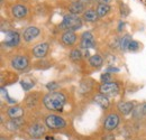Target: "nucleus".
Masks as SVG:
<instances>
[{"mask_svg":"<svg viewBox=\"0 0 146 140\" xmlns=\"http://www.w3.org/2000/svg\"><path fill=\"white\" fill-rule=\"evenodd\" d=\"M43 140H57V139L55 138L54 136H52V135H48V133H47V135L44 137V139Z\"/></svg>","mask_w":146,"mask_h":140,"instance_id":"72a5a7b5","label":"nucleus"},{"mask_svg":"<svg viewBox=\"0 0 146 140\" xmlns=\"http://www.w3.org/2000/svg\"><path fill=\"white\" fill-rule=\"evenodd\" d=\"M99 1H100V3H108L109 5V2L111 0H99Z\"/></svg>","mask_w":146,"mask_h":140,"instance_id":"c9c22d12","label":"nucleus"},{"mask_svg":"<svg viewBox=\"0 0 146 140\" xmlns=\"http://www.w3.org/2000/svg\"><path fill=\"white\" fill-rule=\"evenodd\" d=\"M100 82L101 83H108V82H112V74L105 72L100 75Z\"/></svg>","mask_w":146,"mask_h":140,"instance_id":"cd10ccee","label":"nucleus"},{"mask_svg":"<svg viewBox=\"0 0 146 140\" xmlns=\"http://www.w3.org/2000/svg\"><path fill=\"white\" fill-rule=\"evenodd\" d=\"M10 13H11V16L15 18V19L21 20V19L27 17L28 9H27V7L24 3H16V5H14L11 7Z\"/></svg>","mask_w":146,"mask_h":140,"instance_id":"f3484780","label":"nucleus"},{"mask_svg":"<svg viewBox=\"0 0 146 140\" xmlns=\"http://www.w3.org/2000/svg\"><path fill=\"white\" fill-rule=\"evenodd\" d=\"M68 103V95L64 91H53L43 95L42 104L50 112H62Z\"/></svg>","mask_w":146,"mask_h":140,"instance_id":"f257e3e1","label":"nucleus"},{"mask_svg":"<svg viewBox=\"0 0 146 140\" xmlns=\"http://www.w3.org/2000/svg\"><path fill=\"white\" fill-rule=\"evenodd\" d=\"M141 111H142V116L146 117V103H143L141 105Z\"/></svg>","mask_w":146,"mask_h":140,"instance_id":"473e14b6","label":"nucleus"},{"mask_svg":"<svg viewBox=\"0 0 146 140\" xmlns=\"http://www.w3.org/2000/svg\"><path fill=\"white\" fill-rule=\"evenodd\" d=\"M70 59L72 62H80L82 59V51L81 48H73L70 52Z\"/></svg>","mask_w":146,"mask_h":140,"instance_id":"b1692460","label":"nucleus"},{"mask_svg":"<svg viewBox=\"0 0 146 140\" xmlns=\"http://www.w3.org/2000/svg\"><path fill=\"white\" fill-rule=\"evenodd\" d=\"M119 71L120 70L118 67H116V66H108L106 69V72H108V73H118Z\"/></svg>","mask_w":146,"mask_h":140,"instance_id":"c756f323","label":"nucleus"},{"mask_svg":"<svg viewBox=\"0 0 146 140\" xmlns=\"http://www.w3.org/2000/svg\"><path fill=\"white\" fill-rule=\"evenodd\" d=\"M50 47H51L50 44L46 42L39 43L32 48V55L35 58H44V57H46V55L50 52Z\"/></svg>","mask_w":146,"mask_h":140,"instance_id":"4468645a","label":"nucleus"},{"mask_svg":"<svg viewBox=\"0 0 146 140\" xmlns=\"http://www.w3.org/2000/svg\"><path fill=\"white\" fill-rule=\"evenodd\" d=\"M104 62H105V59H104V57L100 54H94V55L90 56L89 59H88L89 65L91 67H93V69H100V67H102Z\"/></svg>","mask_w":146,"mask_h":140,"instance_id":"aec40b11","label":"nucleus"},{"mask_svg":"<svg viewBox=\"0 0 146 140\" xmlns=\"http://www.w3.org/2000/svg\"><path fill=\"white\" fill-rule=\"evenodd\" d=\"M61 43L65 47H73L78 43V35L75 34V32L65 30L61 35Z\"/></svg>","mask_w":146,"mask_h":140,"instance_id":"dca6fc26","label":"nucleus"},{"mask_svg":"<svg viewBox=\"0 0 146 140\" xmlns=\"http://www.w3.org/2000/svg\"><path fill=\"white\" fill-rule=\"evenodd\" d=\"M40 34H42L40 28L37 27V26L32 25V26H28V27H26L24 29V32L21 34V38H23V40L25 43L28 44V43H32L33 40H35Z\"/></svg>","mask_w":146,"mask_h":140,"instance_id":"9d476101","label":"nucleus"},{"mask_svg":"<svg viewBox=\"0 0 146 140\" xmlns=\"http://www.w3.org/2000/svg\"><path fill=\"white\" fill-rule=\"evenodd\" d=\"M82 19L87 22H96L98 19H99V16L97 14V10L93 9V8H89L87 9L83 14H82Z\"/></svg>","mask_w":146,"mask_h":140,"instance_id":"412c9836","label":"nucleus"},{"mask_svg":"<svg viewBox=\"0 0 146 140\" xmlns=\"http://www.w3.org/2000/svg\"><path fill=\"white\" fill-rule=\"evenodd\" d=\"M120 13H121V16H123V17L128 16V14H129V9H128V7L125 5V3H123V5L120 6Z\"/></svg>","mask_w":146,"mask_h":140,"instance_id":"c85d7f7f","label":"nucleus"},{"mask_svg":"<svg viewBox=\"0 0 146 140\" xmlns=\"http://www.w3.org/2000/svg\"><path fill=\"white\" fill-rule=\"evenodd\" d=\"M101 140H115V136L111 135V132H107V135L104 136Z\"/></svg>","mask_w":146,"mask_h":140,"instance_id":"7c9ffc66","label":"nucleus"},{"mask_svg":"<svg viewBox=\"0 0 146 140\" xmlns=\"http://www.w3.org/2000/svg\"><path fill=\"white\" fill-rule=\"evenodd\" d=\"M96 10H97V14H98L99 18H102V17H106L109 14L110 10H111V7H110V5H108V3H99L97 6V9Z\"/></svg>","mask_w":146,"mask_h":140,"instance_id":"5701e85b","label":"nucleus"},{"mask_svg":"<svg viewBox=\"0 0 146 140\" xmlns=\"http://www.w3.org/2000/svg\"><path fill=\"white\" fill-rule=\"evenodd\" d=\"M5 114L8 119H17V118H24L25 116V108L21 105H10L5 111Z\"/></svg>","mask_w":146,"mask_h":140,"instance_id":"ddd939ff","label":"nucleus"},{"mask_svg":"<svg viewBox=\"0 0 146 140\" xmlns=\"http://www.w3.org/2000/svg\"><path fill=\"white\" fill-rule=\"evenodd\" d=\"M84 1H92V0H84Z\"/></svg>","mask_w":146,"mask_h":140,"instance_id":"4c0bfd02","label":"nucleus"},{"mask_svg":"<svg viewBox=\"0 0 146 140\" xmlns=\"http://www.w3.org/2000/svg\"><path fill=\"white\" fill-rule=\"evenodd\" d=\"M139 47H141V45H139V43L137 42V40H131L130 43H129V46H128V51L129 52H138L139 51Z\"/></svg>","mask_w":146,"mask_h":140,"instance_id":"bb28decb","label":"nucleus"},{"mask_svg":"<svg viewBox=\"0 0 146 140\" xmlns=\"http://www.w3.org/2000/svg\"><path fill=\"white\" fill-rule=\"evenodd\" d=\"M83 26V19L79 15L74 14H66L63 16V19L61 24L58 25V28L62 30H71V32H76Z\"/></svg>","mask_w":146,"mask_h":140,"instance_id":"7ed1b4c3","label":"nucleus"},{"mask_svg":"<svg viewBox=\"0 0 146 140\" xmlns=\"http://www.w3.org/2000/svg\"><path fill=\"white\" fill-rule=\"evenodd\" d=\"M98 92L101 94H105L107 96H116L120 92V83L117 81L101 83L98 88Z\"/></svg>","mask_w":146,"mask_h":140,"instance_id":"0eeeda50","label":"nucleus"},{"mask_svg":"<svg viewBox=\"0 0 146 140\" xmlns=\"http://www.w3.org/2000/svg\"><path fill=\"white\" fill-rule=\"evenodd\" d=\"M20 85H21V88L23 90L25 91V92H28V91H31L32 88H34V85H35V83L33 82V81H29V80H21L20 81Z\"/></svg>","mask_w":146,"mask_h":140,"instance_id":"393cba45","label":"nucleus"},{"mask_svg":"<svg viewBox=\"0 0 146 140\" xmlns=\"http://www.w3.org/2000/svg\"><path fill=\"white\" fill-rule=\"evenodd\" d=\"M124 28H125V22H124V21H120V22H119V25H118L117 30H118L119 33H121V32L124 30Z\"/></svg>","mask_w":146,"mask_h":140,"instance_id":"2f4dec72","label":"nucleus"},{"mask_svg":"<svg viewBox=\"0 0 146 140\" xmlns=\"http://www.w3.org/2000/svg\"><path fill=\"white\" fill-rule=\"evenodd\" d=\"M86 6H84V2L80 1V0H76V1H73L72 3L69 6V13L70 14H74V15H80V14H83L86 11Z\"/></svg>","mask_w":146,"mask_h":140,"instance_id":"6ab92c4d","label":"nucleus"},{"mask_svg":"<svg viewBox=\"0 0 146 140\" xmlns=\"http://www.w3.org/2000/svg\"><path fill=\"white\" fill-rule=\"evenodd\" d=\"M44 124L46 125V128L51 131H58V130H64L68 127V120L60 116V114H55V113H48L44 117L43 120Z\"/></svg>","mask_w":146,"mask_h":140,"instance_id":"20e7f679","label":"nucleus"},{"mask_svg":"<svg viewBox=\"0 0 146 140\" xmlns=\"http://www.w3.org/2000/svg\"><path fill=\"white\" fill-rule=\"evenodd\" d=\"M45 88L48 90V92H53V91H58L60 88V83L57 81H51L48 83H46Z\"/></svg>","mask_w":146,"mask_h":140,"instance_id":"a878e982","label":"nucleus"},{"mask_svg":"<svg viewBox=\"0 0 146 140\" xmlns=\"http://www.w3.org/2000/svg\"><path fill=\"white\" fill-rule=\"evenodd\" d=\"M93 102L96 104H98L102 110L107 111L108 109L110 108V100H109V96L105 95V94H101V93H97L93 95Z\"/></svg>","mask_w":146,"mask_h":140,"instance_id":"a211bd4d","label":"nucleus"},{"mask_svg":"<svg viewBox=\"0 0 146 140\" xmlns=\"http://www.w3.org/2000/svg\"><path fill=\"white\" fill-rule=\"evenodd\" d=\"M2 33L6 36V39L2 42L3 45H6L7 47H17L20 44V35H19L18 32L14 30V29H6V30H2Z\"/></svg>","mask_w":146,"mask_h":140,"instance_id":"6e6552de","label":"nucleus"},{"mask_svg":"<svg viewBox=\"0 0 146 140\" xmlns=\"http://www.w3.org/2000/svg\"><path fill=\"white\" fill-rule=\"evenodd\" d=\"M27 123L24 118H17V119H8L7 121H3L2 125L6 128L7 131L9 132H17V131H23Z\"/></svg>","mask_w":146,"mask_h":140,"instance_id":"1a4fd4ad","label":"nucleus"},{"mask_svg":"<svg viewBox=\"0 0 146 140\" xmlns=\"http://www.w3.org/2000/svg\"><path fill=\"white\" fill-rule=\"evenodd\" d=\"M9 64H10V67L13 70L17 71V72H24V71H26L29 67L31 59H29V57L27 55L17 54V55H14L10 58Z\"/></svg>","mask_w":146,"mask_h":140,"instance_id":"423d86ee","label":"nucleus"},{"mask_svg":"<svg viewBox=\"0 0 146 140\" xmlns=\"http://www.w3.org/2000/svg\"><path fill=\"white\" fill-rule=\"evenodd\" d=\"M0 140H10V138H9V136H7V135H1Z\"/></svg>","mask_w":146,"mask_h":140,"instance_id":"f704fd0d","label":"nucleus"},{"mask_svg":"<svg viewBox=\"0 0 146 140\" xmlns=\"http://www.w3.org/2000/svg\"><path fill=\"white\" fill-rule=\"evenodd\" d=\"M97 45L96 38L91 32H83L80 37V48L81 50H90L94 48Z\"/></svg>","mask_w":146,"mask_h":140,"instance_id":"9b49d317","label":"nucleus"},{"mask_svg":"<svg viewBox=\"0 0 146 140\" xmlns=\"http://www.w3.org/2000/svg\"><path fill=\"white\" fill-rule=\"evenodd\" d=\"M131 40H133V38L129 34H125V35H123L119 38V48L121 50V52H127L129 43Z\"/></svg>","mask_w":146,"mask_h":140,"instance_id":"4be33fe9","label":"nucleus"},{"mask_svg":"<svg viewBox=\"0 0 146 140\" xmlns=\"http://www.w3.org/2000/svg\"><path fill=\"white\" fill-rule=\"evenodd\" d=\"M42 100H43V98H42V94H40L39 92L29 93V94L26 95V98H25V100H24V102H23V103H24L23 106H24L25 109L32 110V109L36 108L37 105L42 102Z\"/></svg>","mask_w":146,"mask_h":140,"instance_id":"f8f14e48","label":"nucleus"},{"mask_svg":"<svg viewBox=\"0 0 146 140\" xmlns=\"http://www.w3.org/2000/svg\"><path fill=\"white\" fill-rule=\"evenodd\" d=\"M47 128L44 124V122H39V121H32V122L27 123L25 125V128L23 129V132L29 138L33 140H39L44 139V137L47 135Z\"/></svg>","mask_w":146,"mask_h":140,"instance_id":"f03ea898","label":"nucleus"},{"mask_svg":"<svg viewBox=\"0 0 146 140\" xmlns=\"http://www.w3.org/2000/svg\"><path fill=\"white\" fill-rule=\"evenodd\" d=\"M135 140H144V139H142V138H138V139H135Z\"/></svg>","mask_w":146,"mask_h":140,"instance_id":"e433bc0d","label":"nucleus"},{"mask_svg":"<svg viewBox=\"0 0 146 140\" xmlns=\"http://www.w3.org/2000/svg\"><path fill=\"white\" fill-rule=\"evenodd\" d=\"M120 122H121L120 114L116 111H111L106 114V117L102 120V130L105 132H113L116 129H118Z\"/></svg>","mask_w":146,"mask_h":140,"instance_id":"39448f33","label":"nucleus"},{"mask_svg":"<svg viewBox=\"0 0 146 140\" xmlns=\"http://www.w3.org/2000/svg\"><path fill=\"white\" fill-rule=\"evenodd\" d=\"M135 103L131 102V101H120L118 102L116 105V109H117V112L124 117H127L129 114H131L135 110Z\"/></svg>","mask_w":146,"mask_h":140,"instance_id":"2eb2a0df","label":"nucleus"}]
</instances>
